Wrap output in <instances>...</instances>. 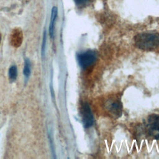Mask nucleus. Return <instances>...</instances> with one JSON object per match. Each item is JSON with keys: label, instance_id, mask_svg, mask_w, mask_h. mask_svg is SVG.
Listing matches in <instances>:
<instances>
[{"label": "nucleus", "instance_id": "obj_1", "mask_svg": "<svg viewBox=\"0 0 159 159\" xmlns=\"http://www.w3.org/2000/svg\"><path fill=\"white\" fill-rule=\"evenodd\" d=\"M136 46L144 50H151L159 47V33H143L134 38Z\"/></svg>", "mask_w": 159, "mask_h": 159}, {"label": "nucleus", "instance_id": "obj_2", "mask_svg": "<svg viewBox=\"0 0 159 159\" xmlns=\"http://www.w3.org/2000/svg\"><path fill=\"white\" fill-rule=\"evenodd\" d=\"M77 58L80 65L84 69L90 66L94 63L96 59V56L93 51L88 50L78 54Z\"/></svg>", "mask_w": 159, "mask_h": 159}, {"label": "nucleus", "instance_id": "obj_3", "mask_svg": "<svg viewBox=\"0 0 159 159\" xmlns=\"http://www.w3.org/2000/svg\"><path fill=\"white\" fill-rule=\"evenodd\" d=\"M148 124L151 134L156 139H159V116L150 115L148 118Z\"/></svg>", "mask_w": 159, "mask_h": 159}, {"label": "nucleus", "instance_id": "obj_4", "mask_svg": "<svg viewBox=\"0 0 159 159\" xmlns=\"http://www.w3.org/2000/svg\"><path fill=\"white\" fill-rule=\"evenodd\" d=\"M82 120L85 127L88 128L91 127L93 123V117L89 106L88 103L85 102L83 104L81 109Z\"/></svg>", "mask_w": 159, "mask_h": 159}, {"label": "nucleus", "instance_id": "obj_5", "mask_svg": "<svg viewBox=\"0 0 159 159\" xmlns=\"http://www.w3.org/2000/svg\"><path fill=\"white\" fill-rule=\"evenodd\" d=\"M57 14H58V9L56 6H53L52 9L50 21V24H49V34L52 38L53 36L54 25H55V22L56 18L57 16Z\"/></svg>", "mask_w": 159, "mask_h": 159}, {"label": "nucleus", "instance_id": "obj_6", "mask_svg": "<svg viewBox=\"0 0 159 159\" xmlns=\"http://www.w3.org/2000/svg\"><path fill=\"white\" fill-rule=\"evenodd\" d=\"M111 111L114 112L115 114H120L122 109L121 104L118 101H114L111 104Z\"/></svg>", "mask_w": 159, "mask_h": 159}, {"label": "nucleus", "instance_id": "obj_7", "mask_svg": "<svg viewBox=\"0 0 159 159\" xmlns=\"http://www.w3.org/2000/svg\"><path fill=\"white\" fill-rule=\"evenodd\" d=\"M23 73L26 78H28L30 74V63L28 59H25Z\"/></svg>", "mask_w": 159, "mask_h": 159}, {"label": "nucleus", "instance_id": "obj_8", "mask_svg": "<svg viewBox=\"0 0 159 159\" xmlns=\"http://www.w3.org/2000/svg\"><path fill=\"white\" fill-rule=\"evenodd\" d=\"M17 67L16 66H12L9 70V78L11 80H16L17 77Z\"/></svg>", "mask_w": 159, "mask_h": 159}, {"label": "nucleus", "instance_id": "obj_9", "mask_svg": "<svg viewBox=\"0 0 159 159\" xmlns=\"http://www.w3.org/2000/svg\"><path fill=\"white\" fill-rule=\"evenodd\" d=\"M45 43H46V30L44 31L43 36V40H42V55L44 54Z\"/></svg>", "mask_w": 159, "mask_h": 159}, {"label": "nucleus", "instance_id": "obj_10", "mask_svg": "<svg viewBox=\"0 0 159 159\" xmlns=\"http://www.w3.org/2000/svg\"><path fill=\"white\" fill-rule=\"evenodd\" d=\"M88 0H74V1L75 2V3L77 5H83L85 3L87 2Z\"/></svg>", "mask_w": 159, "mask_h": 159}]
</instances>
